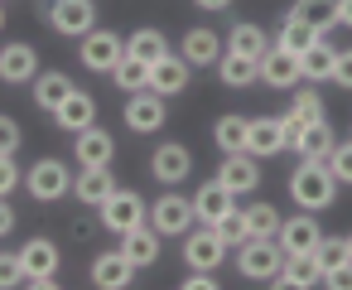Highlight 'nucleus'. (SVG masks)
Wrapping results in <instances>:
<instances>
[{"instance_id":"a211bd4d","label":"nucleus","mask_w":352,"mask_h":290,"mask_svg":"<svg viewBox=\"0 0 352 290\" xmlns=\"http://www.w3.org/2000/svg\"><path fill=\"white\" fill-rule=\"evenodd\" d=\"M73 194H78L82 203H92V208H102V203L116 194V174H111V165H82V174L73 179Z\"/></svg>"},{"instance_id":"c85d7f7f","label":"nucleus","mask_w":352,"mask_h":290,"mask_svg":"<svg viewBox=\"0 0 352 290\" xmlns=\"http://www.w3.org/2000/svg\"><path fill=\"white\" fill-rule=\"evenodd\" d=\"M246 136H251V121H246V116H236V112L217 116V126H212V141H217V150H222V155L246 150Z\"/></svg>"},{"instance_id":"8fccbe9b","label":"nucleus","mask_w":352,"mask_h":290,"mask_svg":"<svg viewBox=\"0 0 352 290\" xmlns=\"http://www.w3.org/2000/svg\"><path fill=\"white\" fill-rule=\"evenodd\" d=\"M193 6H198V10H227L232 0H193Z\"/></svg>"},{"instance_id":"72a5a7b5","label":"nucleus","mask_w":352,"mask_h":290,"mask_svg":"<svg viewBox=\"0 0 352 290\" xmlns=\"http://www.w3.org/2000/svg\"><path fill=\"white\" fill-rule=\"evenodd\" d=\"M126 54H135V59H145V63H155V59H164L169 54V39H164V30H135L131 39H126Z\"/></svg>"},{"instance_id":"49530a36","label":"nucleus","mask_w":352,"mask_h":290,"mask_svg":"<svg viewBox=\"0 0 352 290\" xmlns=\"http://www.w3.org/2000/svg\"><path fill=\"white\" fill-rule=\"evenodd\" d=\"M212 276H217V271H188V280H179V285H184V290H212V285H217Z\"/></svg>"},{"instance_id":"58836bf2","label":"nucleus","mask_w":352,"mask_h":290,"mask_svg":"<svg viewBox=\"0 0 352 290\" xmlns=\"http://www.w3.org/2000/svg\"><path fill=\"white\" fill-rule=\"evenodd\" d=\"M314 256H318V266H323V271H333V266L352 261V251H347V237H318Z\"/></svg>"},{"instance_id":"5701e85b","label":"nucleus","mask_w":352,"mask_h":290,"mask_svg":"<svg viewBox=\"0 0 352 290\" xmlns=\"http://www.w3.org/2000/svg\"><path fill=\"white\" fill-rule=\"evenodd\" d=\"M111 155H116V141L92 121L87 131H78V141H73V160L78 165H111Z\"/></svg>"},{"instance_id":"a878e982","label":"nucleus","mask_w":352,"mask_h":290,"mask_svg":"<svg viewBox=\"0 0 352 290\" xmlns=\"http://www.w3.org/2000/svg\"><path fill=\"white\" fill-rule=\"evenodd\" d=\"M222 49H227V44H217L212 30H188V34H184V63H188V68H217Z\"/></svg>"},{"instance_id":"79ce46f5","label":"nucleus","mask_w":352,"mask_h":290,"mask_svg":"<svg viewBox=\"0 0 352 290\" xmlns=\"http://www.w3.org/2000/svg\"><path fill=\"white\" fill-rule=\"evenodd\" d=\"M20 141H25V131H20L10 116H0V155H15V150H20Z\"/></svg>"},{"instance_id":"cd10ccee","label":"nucleus","mask_w":352,"mask_h":290,"mask_svg":"<svg viewBox=\"0 0 352 290\" xmlns=\"http://www.w3.org/2000/svg\"><path fill=\"white\" fill-rule=\"evenodd\" d=\"M68 92H73V78H68L63 68H49V73H39V78H34V102H39L44 112H54Z\"/></svg>"},{"instance_id":"bb28decb","label":"nucleus","mask_w":352,"mask_h":290,"mask_svg":"<svg viewBox=\"0 0 352 290\" xmlns=\"http://www.w3.org/2000/svg\"><path fill=\"white\" fill-rule=\"evenodd\" d=\"M217 78H222L227 87H251V83L261 78V59L236 54V49H222V59H217Z\"/></svg>"},{"instance_id":"f03ea898","label":"nucleus","mask_w":352,"mask_h":290,"mask_svg":"<svg viewBox=\"0 0 352 290\" xmlns=\"http://www.w3.org/2000/svg\"><path fill=\"white\" fill-rule=\"evenodd\" d=\"M280 266H285V251H280L275 237H246V242L236 247V271H241L246 280H275Z\"/></svg>"},{"instance_id":"f704fd0d","label":"nucleus","mask_w":352,"mask_h":290,"mask_svg":"<svg viewBox=\"0 0 352 290\" xmlns=\"http://www.w3.org/2000/svg\"><path fill=\"white\" fill-rule=\"evenodd\" d=\"M227 49H236V54H251V59H261V54L270 49V34H265L261 25H236V30L227 34Z\"/></svg>"},{"instance_id":"c03bdc74","label":"nucleus","mask_w":352,"mask_h":290,"mask_svg":"<svg viewBox=\"0 0 352 290\" xmlns=\"http://www.w3.org/2000/svg\"><path fill=\"white\" fill-rule=\"evenodd\" d=\"M328 83L352 87V49H338V59H333V78H328Z\"/></svg>"},{"instance_id":"f257e3e1","label":"nucleus","mask_w":352,"mask_h":290,"mask_svg":"<svg viewBox=\"0 0 352 290\" xmlns=\"http://www.w3.org/2000/svg\"><path fill=\"white\" fill-rule=\"evenodd\" d=\"M333 194H338V179H333V169H328L323 160H304V165L289 174V198L304 203L309 213L333 208Z\"/></svg>"},{"instance_id":"6e6552de","label":"nucleus","mask_w":352,"mask_h":290,"mask_svg":"<svg viewBox=\"0 0 352 290\" xmlns=\"http://www.w3.org/2000/svg\"><path fill=\"white\" fill-rule=\"evenodd\" d=\"M222 261H227V242H222L212 227L184 232V266H188V271H217Z\"/></svg>"},{"instance_id":"603ef678","label":"nucleus","mask_w":352,"mask_h":290,"mask_svg":"<svg viewBox=\"0 0 352 290\" xmlns=\"http://www.w3.org/2000/svg\"><path fill=\"white\" fill-rule=\"evenodd\" d=\"M347 251H352V237H347Z\"/></svg>"},{"instance_id":"b1692460","label":"nucleus","mask_w":352,"mask_h":290,"mask_svg":"<svg viewBox=\"0 0 352 290\" xmlns=\"http://www.w3.org/2000/svg\"><path fill=\"white\" fill-rule=\"evenodd\" d=\"M121 256L140 271V266H155L160 261V232L155 227H131V232H121Z\"/></svg>"},{"instance_id":"c9c22d12","label":"nucleus","mask_w":352,"mask_h":290,"mask_svg":"<svg viewBox=\"0 0 352 290\" xmlns=\"http://www.w3.org/2000/svg\"><path fill=\"white\" fill-rule=\"evenodd\" d=\"M111 78H116V87L140 92V87H150V63H145V59H135V54H126V59L111 68Z\"/></svg>"},{"instance_id":"dca6fc26","label":"nucleus","mask_w":352,"mask_h":290,"mask_svg":"<svg viewBox=\"0 0 352 290\" xmlns=\"http://www.w3.org/2000/svg\"><path fill=\"white\" fill-rule=\"evenodd\" d=\"M261 83H265V87H294V83H299V54L270 44V49L261 54Z\"/></svg>"},{"instance_id":"aec40b11","label":"nucleus","mask_w":352,"mask_h":290,"mask_svg":"<svg viewBox=\"0 0 352 290\" xmlns=\"http://www.w3.org/2000/svg\"><path fill=\"white\" fill-rule=\"evenodd\" d=\"M131 280H135V266L121 256V247H116V251H102V256L92 261V285H97V290H126Z\"/></svg>"},{"instance_id":"7ed1b4c3","label":"nucleus","mask_w":352,"mask_h":290,"mask_svg":"<svg viewBox=\"0 0 352 290\" xmlns=\"http://www.w3.org/2000/svg\"><path fill=\"white\" fill-rule=\"evenodd\" d=\"M58 261H63V256H58V247H54L49 237H30V242L20 247V266H25V280H30L34 290H54V285H58V280H54V276H58Z\"/></svg>"},{"instance_id":"0eeeda50","label":"nucleus","mask_w":352,"mask_h":290,"mask_svg":"<svg viewBox=\"0 0 352 290\" xmlns=\"http://www.w3.org/2000/svg\"><path fill=\"white\" fill-rule=\"evenodd\" d=\"M193 222H198V218H193V198L164 194V198H155V203H150V227H155L160 237H184Z\"/></svg>"},{"instance_id":"ea45409f","label":"nucleus","mask_w":352,"mask_h":290,"mask_svg":"<svg viewBox=\"0 0 352 290\" xmlns=\"http://www.w3.org/2000/svg\"><path fill=\"white\" fill-rule=\"evenodd\" d=\"M323 165L333 169V179H338V184H352V141H347V145H338V141H333V150H328V160H323Z\"/></svg>"},{"instance_id":"2eb2a0df","label":"nucleus","mask_w":352,"mask_h":290,"mask_svg":"<svg viewBox=\"0 0 352 290\" xmlns=\"http://www.w3.org/2000/svg\"><path fill=\"white\" fill-rule=\"evenodd\" d=\"M318 280H323L318 256H314V251H289L285 266H280V276H275L270 285H280V290H309V285H318Z\"/></svg>"},{"instance_id":"f3484780","label":"nucleus","mask_w":352,"mask_h":290,"mask_svg":"<svg viewBox=\"0 0 352 290\" xmlns=\"http://www.w3.org/2000/svg\"><path fill=\"white\" fill-rule=\"evenodd\" d=\"M184 87H188V63H184V54H164V59L150 63V92L179 97Z\"/></svg>"},{"instance_id":"a19ab883","label":"nucleus","mask_w":352,"mask_h":290,"mask_svg":"<svg viewBox=\"0 0 352 290\" xmlns=\"http://www.w3.org/2000/svg\"><path fill=\"white\" fill-rule=\"evenodd\" d=\"M20 189V165H15V155H0V198H10Z\"/></svg>"},{"instance_id":"c756f323","label":"nucleus","mask_w":352,"mask_h":290,"mask_svg":"<svg viewBox=\"0 0 352 290\" xmlns=\"http://www.w3.org/2000/svg\"><path fill=\"white\" fill-rule=\"evenodd\" d=\"M333 59H338V54H333L323 39L309 44V49L299 54V78H309V83H328V78H333Z\"/></svg>"},{"instance_id":"4c0bfd02","label":"nucleus","mask_w":352,"mask_h":290,"mask_svg":"<svg viewBox=\"0 0 352 290\" xmlns=\"http://www.w3.org/2000/svg\"><path fill=\"white\" fill-rule=\"evenodd\" d=\"M212 232H217V237H222L227 247H241V242L251 237V232H246V213H241V208H232V213H222V218L212 222Z\"/></svg>"},{"instance_id":"3c124183","label":"nucleus","mask_w":352,"mask_h":290,"mask_svg":"<svg viewBox=\"0 0 352 290\" xmlns=\"http://www.w3.org/2000/svg\"><path fill=\"white\" fill-rule=\"evenodd\" d=\"M0 30H6V0H0Z\"/></svg>"},{"instance_id":"4be33fe9","label":"nucleus","mask_w":352,"mask_h":290,"mask_svg":"<svg viewBox=\"0 0 352 290\" xmlns=\"http://www.w3.org/2000/svg\"><path fill=\"white\" fill-rule=\"evenodd\" d=\"M54 121H58L63 131H73V136H78V131H87V126L97 121V102H92L87 92H78V87H73V92L54 107Z\"/></svg>"},{"instance_id":"f8f14e48","label":"nucleus","mask_w":352,"mask_h":290,"mask_svg":"<svg viewBox=\"0 0 352 290\" xmlns=\"http://www.w3.org/2000/svg\"><path fill=\"white\" fill-rule=\"evenodd\" d=\"M34 78H39V49L34 44H6L0 49V83L25 87Z\"/></svg>"},{"instance_id":"4468645a","label":"nucleus","mask_w":352,"mask_h":290,"mask_svg":"<svg viewBox=\"0 0 352 290\" xmlns=\"http://www.w3.org/2000/svg\"><path fill=\"white\" fill-rule=\"evenodd\" d=\"M318 237H323V227H318V218H314V213L280 218V232H275V242H280V251H285V256H289V251H314V247H318Z\"/></svg>"},{"instance_id":"412c9836","label":"nucleus","mask_w":352,"mask_h":290,"mask_svg":"<svg viewBox=\"0 0 352 290\" xmlns=\"http://www.w3.org/2000/svg\"><path fill=\"white\" fill-rule=\"evenodd\" d=\"M314 121H323V97H318V92H294V102H289V112H285V145H294L299 131L314 126Z\"/></svg>"},{"instance_id":"09e8293b","label":"nucleus","mask_w":352,"mask_h":290,"mask_svg":"<svg viewBox=\"0 0 352 290\" xmlns=\"http://www.w3.org/2000/svg\"><path fill=\"white\" fill-rule=\"evenodd\" d=\"M338 25L352 30V0H338Z\"/></svg>"},{"instance_id":"9b49d317","label":"nucleus","mask_w":352,"mask_h":290,"mask_svg":"<svg viewBox=\"0 0 352 290\" xmlns=\"http://www.w3.org/2000/svg\"><path fill=\"white\" fill-rule=\"evenodd\" d=\"M126 126H131L135 136L160 131V126H164V97H160V92H150V87L131 92V97H126Z\"/></svg>"},{"instance_id":"ddd939ff","label":"nucleus","mask_w":352,"mask_h":290,"mask_svg":"<svg viewBox=\"0 0 352 290\" xmlns=\"http://www.w3.org/2000/svg\"><path fill=\"white\" fill-rule=\"evenodd\" d=\"M150 169H155V179H160V184H184V179L193 174V155H188V145L164 141V145L150 155Z\"/></svg>"},{"instance_id":"2f4dec72","label":"nucleus","mask_w":352,"mask_h":290,"mask_svg":"<svg viewBox=\"0 0 352 290\" xmlns=\"http://www.w3.org/2000/svg\"><path fill=\"white\" fill-rule=\"evenodd\" d=\"M318 39H323V34H318L309 20L285 15V25H280V39H275V44H280V49H289V54H304V49H309V44H318Z\"/></svg>"},{"instance_id":"37998d69","label":"nucleus","mask_w":352,"mask_h":290,"mask_svg":"<svg viewBox=\"0 0 352 290\" xmlns=\"http://www.w3.org/2000/svg\"><path fill=\"white\" fill-rule=\"evenodd\" d=\"M20 280H25L20 256H0V290H10V285H20Z\"/></svg>"},{"instance_id":"393cba45","label":"nucleus","mask_w":352,"mask_h":290,"mask_svg":"<svg viewBox=\"0 0 352 290\" xmlns=\"http://www.w3.org/2000/svg\"><path fill=\"white\" fill-rule=\"evenodd\" d=\"M232 198H236V194H227V189H222L217 179H208V184H203V189L193 194V218H198L203 227H212V222H217L222 213H232V208H236Z\"/></svg>"},{"instance_id":"6ab92c4d","label":"nucleus","mask_w":352,"mask_h":290,"mask_svg":"<svg viewBox=\"0 0 352 290\" xmlns=\"http://www.w3.org/2000/svg\"><path fill=\"white\" fill-rule=\"evenodd\" d=\"M246 150L256 160H270L285 150V116H256L251 121V136H246Z\"/></svg>"},{"instance_id":"7c9ffc66","label":"nucleus","mask_w":352,"mask_h":290,"mask_svg":"<svg viewBox=\"0 0 352 290\" xmlns=\"http://www.w3.org/2000/svg\"><path fill=\"white\" fill-rule=\"evenodd\" d=\"M294 150H299V160H328V150H333V126H328V121L304 126L299 141H294Z\"/></svg>"},{"instance_id":"473e14b6","label":"nucleus","mask_w":352,"mask_h":290,"mask_svg":"<svg viewBox=\"0 0 352 290\" xmlns=\"http://www.w3.org/2000/svg\"><path fill=\"white\" fill-rule=\"evenodd\" d=\"M289 15H299V20H309L318 34H328V30L338 25V0H294Z\"/></svg>"},{"instance_id":"de8ad7c7","label":"nucleus","mask_w":352,"mask_h":290,"mask_svg":"<svg viewBox=\"0 0 352 290\" xmlns=\"http://www.w3.org/2000/svg\"><path fill=\"white\" fill-rule=\"evenodd\" d=\"M10 227H15V208H10L6 198H0V237H6Z\"/></svg>"},{"instance_id":"a18cd8bd","label":"nucleus","mask_w":352,"mask_h":290,"mask_svg":"<svg viewBox=\"0 0 352 290\" xmlns=\"http://www.w3.org/2000/svg\"><path fill=\"white\" fill-rule=\"evenodd\" d=\"M318 285H333V290H352V261H342V266L323 271V280H318Z\"/></svg>"},{"instance_id":"39448f33","label":"nucleus","mask_w":352,"mask_h":290,"mask_svg":"<svg viewBox=\"0 0 352 290\" xmlns=\"http://www.w3.org/2000/svg\"><path fill=\"white\" fill-rule=\"evenodd\" d=\"M25 189L34 203H58L63 194H73V174L63 160H39L30 174H25Z\"/></svg>"},{"instance_id":"1a4fd4ad","label":"nucleus","mask_w":352,"mask_h":290,"mask_svg":"<svg viewBox=\"0 0 352 290\" xmlns=\"http://www.w3.org/2000/svg\"><path fill=\"white\" fill-rule=\"evenodd\" d=\"M49 25L68 39H82L87 30H97V6L92 0H54L49 6Z\"/></svg>"},{"instance_id":"20e7f679","label":"nucleus","mask_w":352,"mask_h":290,"mask_svg":"<svg viewBox=\"0 0 352 290\" xmlns=\"http://www.w3.org/2000/svg\"><path fill=\"white\" fill-rule=\"evenodd\" d=\"M78 59H82V68H92V73H111V68L126 59V39H121L116 30H87Z\"/></svg>"},{"instance_id":"e433bc0d","label":"nucleus","mask_w":352,"mask_h":290,"mask_svg":"<svg viewBox=\"0 0 352 290\" xmlns=\"http://www.w3.org/2000/svg\"><path fill=\"white\" fill-rule=\"evenodd\" d=\"M246 213V232L251 237H275L280 232V213L270 208V203H251V208H241Z\"/></svg>"},{"instance_id":"423d86ee","label":"nucleus","mask_w":352,"mask_h":290,"mask_svg":"<svg viewBox=\"0 0 352 290\" xmlns=\"http://www.w3.org/2000/svg\"><path fill=\"white\" fill-rule=\"evenodd\" d=\"M97 213H102V227L121 237V232H131V227H140V222H145L150 203H145L135 189H116V194H111V198H107Z\"/></svg>"},{"instance_id":"9d476101","label":"nucleus","mask_w":352,"mask_h":290,"mask_svg":"<svg viewBox=\"0 0 352 290\" xmlns=\"http://www.w3.org/2000/svg\"><path fill=\"white\" fill-rule=\"evenodd\" d=\"M217 184H222L227 194H256V189H261V165H256V155H251V150H232V155L217 165Z\"/></svg>"}]
</instances>
